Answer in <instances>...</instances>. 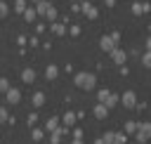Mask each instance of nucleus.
Here are the masks:
<instances>
[{
  "label": "nucleus",
  "mask_w": 151,
  "mask_h": 144,
  "mask_svg": "<svg viewBox=\"0 0 151 144\" xmlns=\"http://www.w3.org/2000/svg\"><path fill=\"white\" fill-rule=\"evenodd\" d=\"M97 116L104 118V116H106V106H97Z\"/></svg>",
  "instance_id": "obj_6"
},
{
  "label": "nucleus",
  "mask_w": 151,
  "mask_h": 144,
  "mask_svg": "<svg viewBox=\"0 0 151 144\" xmlns=\"http://www.w3.org/2000/svg\"><path fill=\"white\" fill-rule=\"evenodd\" d=\"M149 137H151V123L139 125V130H137V139H139V142H146Z\"/></svg>",
  "instance_id": "obj_1"
},
{
  "label": "nucleus",
  "mask_w": 151,
  "mask_h": 144,
  "mask_svg": "<svg viewBox=\"0 0 151 144\" xmlns=\"http://www.w3.org/2000/svg\"><path fill=\"white\" fill-rule=\"evenodd\" d=\"M113 42H116L113 38H104V40H101V47H104V50H113Z\"/></svg>",
  "instance_id": "obj_4"
},
{
  "label": "nucleus",
  "mask_w": 151,
  "mask_h": 144,
  "mask_svg": "<svg viewBox=\"0 0 151 144\" xmlns=\"http://www.w3.org/2000/svg\"><path fill=\"white\" fill-rule=\"evenodd\" d=\"M125 130H127V132H137V125H134V123H127Z\"/></svg>",
  "instance_id": "obj_8"
},
{
  "label": "nucleus",
  "mask_w": 151,
  "mask_h": 144,
  "mask_svg": "<svg viewBox=\"0 0 151 144\" xmlns=\"http://www.w3.org/2000/svg\"><path fill=\"white\" fill-rule=\"evenodd\" d=\"M146 47H149V52H151V38H149V40H146Z\"/></svg>",
  "instance_id": "obj_10"
},
{
  "label": "nucleus",
  "mask_w": 151,
  "mask_h": 144,
  "mask_svg": "<svg viewBox=\"0 0 151 144\" xmlns=\"http://www.w3.org/2000/svg\"><path fill=\"white\" fill-rule=\"evenodd\" d=\"M144 64H146V66H151V52H146V54H144Z\"/></svg>",
  "instance_id": "obj_9"
},
{
  "label": "nucleus",
  "mask_w": 151,
  "mask_h": 144,
  "mask_svg": "<svg viewBox=\"0 0 151 144\" xmlns=\"http://www.w3.org/2000/svg\"><path fill=\"white\" fill-rule=\"evenodd\" d=\"M78 83H80L83 87H90V85L94 83V78H90V76H80V78H78Z\"/></svg>",
  "instance_id": "obj_2"
},
{
  "label": "nucleus",
  "mask_w": 151,
  "mask_h": 144,
  "mask_svg": "<svg viewBox=\"0 0 151 144\" xmlns=\"http://www.w3.org/2000/svg\"><path fill=\"white\" fill-rule=\"evenodd\" d=\"M123 104H125V106H134V94H132V92H125Z\"/></svg>",
  "instance_id": "obj_3"
},
{
  "label": "nucleus",
  "mask_w": 151,
  "mask_h": 144,
  "mask_svg": "<svg viewBox=\"0 0 151 144\" xmlns=\"http://www.w3.org/2000/svg\"><path fill=\"white\" fill-rule=\"evenodd\" d=\"M113 59H116L118 64H123V61H125V54H123L120 50H116V52H113Z\"/></svg>",
  "instance_id": "obj_5"
},
{
  "label": "nucleus",
  "mask_w": 151,
  "mask_h": 144,
  "mask_svg": "<svg viewBox=\"0 0 151 144\" xmlns=\"http://www.w3.org/2000/svg\"><path fill=\"white\" fill-rule=\"evenodd\" d=\"M123 142H125L123 135H113V144H123Z\"/></svg>",
  "instance_id": "obj_7"
}]
</instances>
